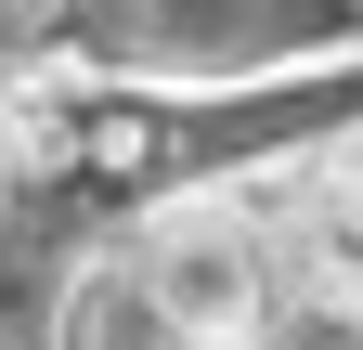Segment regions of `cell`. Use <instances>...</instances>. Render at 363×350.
<instances>
[{
	"mask_svg": "<svg viewBox=\"0 0 363 350\" xmlns=\"http://www.w3.org/2000/svg\"><path fill=\"white\" fill-rule=\"evenodd\" d=\"M363 65V0H78L52 78L117 91H259Z\"/></svg>",
	"mask_w": 363,
	"mask_h": 350,
	"instance_id": "obj_1",
	"label": "cell"
},
{
	"mask_svg": "<svg viewBox=\"0 0 363 350\" xmlns=\"http://www.w3.org/2000/svg\"><path fill=\"white\" fill-rule=\"evenodd\" d=\"M130 259H143V286L169 298V324L195 350H259L272 324H286V234H272L259 195H169L130 221Z\"/></svg>",
	"mask_w": 363,
	"mask_h": 350,
	"instance_id": "obj_2",
	"label": "cell"
},
{
	"mask_svg": "<svg viewBox=\"0 0 363 350\" xmlns=\"http://www.w3.org/2000/svg\"><path fill=\"white\" fill-rule=\"evenodd\" d=\"M52 350H195V337L169 324V298L143 286L130 247H91L65 273V298H52Z\"/></svg>",
	"mask_w": 363,
	"mask_h": 350,
	"instance_id": "obj_3",
	"label": "cell"
},
{
	"mask_svg": "<svg viewBox=\"0 0 363 350\" xmlns=\"http://www.w3.org/2000/svg\"><path fill=\"white\" fill-rule=\"evenodd\" d=\"M65 13H78V0H0V91L52 78V52H65Z\"/></svg>",
	"mask_w": 363,
	"mask_h": 350,
	"instance_id": "obj_4",
	"label": "cell"
},
{
	"mask_svg": "<svg viewBox=\"0 0 363 350\" xmlns=\"http://www.w3.org/2000/svg\"><path fill=\"white\" fill-rule=\"evenodd\" d=\"M259 350H363V312L350 298H286V324H272Z\"/></svg>",
	"mask_w": 363,
	"mask_h": 350,
	"instance_id": "obj_5",
	"label": "cell"
},
{
	"mask_svg": "<svg viewBox=\"0 0 363 350\" xmlns=\"http://www.w3.org/2000/svg\"><path fill=\"white\" fill-rule=\"evenodd\" d=\"M13 182H26V143H13V104H0V208H13Z\"/></svg>",
	"mask_w": 363,
	"mask_h": 350,
	"instance_id": "obj_6",
	"label": "cell"
}]
</instances>
